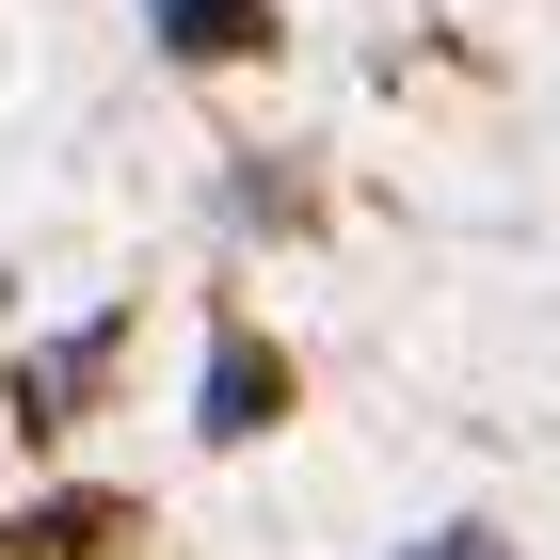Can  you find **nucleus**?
<instances>
[{"instance_id":"nucleus-2","label":"nucleus","mask_w":560,"mask_h":560,"mask_svg":"<svg viewBox=\"0 0 560 560\" xmlns=\"http://www.w3.org/2000/svg\"><path fill=\"white\" fill-rule=\"evenodd\" d=\"M161 33L209 65V48H241V33H257V0H161Z\"/></svg>"},{"instance_id":"nucleus-1","label":"nucleus","mask_w":560,"mask_h":560,"mask_svg":"<svg viewBox=\"0 0 560 560\" xmlns=\"http://www.w3.org/2000/svg\"><path fill=\"white\" fill-rule=\"evenodd\" d=\"M257 400H272V369L224 337V352H209V432H257Z\"/></svg>"}]
</instances>
